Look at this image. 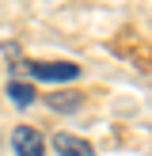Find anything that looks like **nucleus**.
Listing matches in <instances>:
<instances>
[{"instance_id": "nucleus-4", "label": "nucleus", "mask_w": 152, "mask_h": 156, "mask_svg": "<svg viewBox=\"0 0 152 156\" xmlns=\"http://www.w3.org/2000/svg\"><path fill=\"white\" fill-rule=\"evenodd\" d=\"M8 99H12L15 107H30L38 95H34V88H30V84H23V80H12V84H8Z\"/></svg>"}, {"instance_id": "nucleus-5", "label": "nucleus", "mask_w": 152, "mask_h": 156, "mask_svg": "<svg viewBox=\"0 0 152 156\" xmlns=\"http://www.w3.org/2000/svg\"><path fill=\"white\" fill-rule=\"evenodd\" d=\"M46 103L57 107V111H76V107H80V95H76V91H72V95H50Z\"/></svg>"}, {"instance_id": "nucleus-1", "label": "nucleus", "mask_w": 152, "mask_h": 156, "mask_svg": "<svg viewBox=\"0 0 152 156\" xmlns=\"http://www.w3.org/2000/svg\"><path fill=\"white\" fill-rule=\"evenodd\" d=\"M30 76H38V80H53V84H68L80 76V65H72V61H27Z\"/></svg>"}, {"instance_id": "nucleus-3", "label": "nucleus", "mask_w": 152, "mask_h": 156, "mask_svg": "<svg viewBox=\"0 0 152 156\" xmlns=\"http://www.w3.org/2000/svg\"><path fill=\"white\" fill-rule=\"evenodd\" d=\"M53 149L61 156H95V149H91L84 137H76V133H57L53 137Z\"/></svg>"}, {"instance_id": "nucleus-2", "label": "nucleus", "mask_w": 152, "mask_h": 156, "mask_svg": "<svg viewBox=\"0 0 152 156\" xmlns=\"http://www.w3.org/2000/svg\"><path fill=\"white\" fill-rule=\"evenodd\" d=\"M12 145H15V156H46L42 133H38V129H30V126H15Z\"/></svg>"}]
</instances>
